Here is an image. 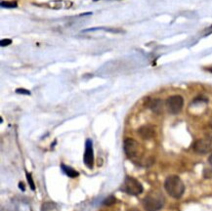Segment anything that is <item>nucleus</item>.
<instances>
[{"instance_id":"1","label":"nucleus","mask_w":212,"mask_h":211,"mask_svg":"<svg viewBox=\"0 0 212 211\" xmlns=\"http://www.w3.org/2000/svg\"><path fill=\"white\" fill-rule=\"evenodd\" d=\"M164 189L166 193L173 198H181L185 192V185L182 179L177 175H170L165 179Z\"/></svg>"},{"instance_id":"2","label":"nucleus","mask_w":212,"mask_h":211,"mask_svg":"<svg viewBox=\"0 0 212 211\" xmlns=\"http://www.w3.org/2000/svg\"><path fill=\"white\" fill-rule=\"evenodd\" d=\"M121 190L130 196H138L143 193L144 188L143 185L137 179L133 178L131 176H126L123 185L121 187Z\"/></svg>"},{"instance_id":"3","label":"nucleus","mask_w":212,"mask_h":211,"mask_svg":"<svg viewBox=\"0 0 212 211\" xmlns=\"http://www.w3.org/2000/svg\"><path fill=\"white\" fill-rule=\"evenodd\" d=\"M164 198L160 195H149L143 199V206L146 211H158L163 207Z\"/></svg>"},{"instance_id":"4","label":"nucleus","mask_w":212,"mask_h":211,"mask_svg":"<svg viewBox=\"0 0 212 211\" xmlns=\"http://www.w3.org/2000/svg\"><path fill=\"white\" fill-rule=\"evenodd\" d=\"M166 109L168 113L171 114H177L179 113L184 106V99L180 95H173L167 98L165 102Z\"/></svg>"},{"instance_id":"5","label":"nucleus","mask_w":212,"mask_h":211,"mask_svg":"<svg viewBox=\"0 0 212 211\" xmlns=\"http://www.w3.org/2000/svg\"><path fill=\"white\" fill-rule=\"evenodd\" d=\"M123 149L125 154L129 158H135L140 154V145L132 138H127L124 140Z\"/></svg>"},{"instance_id":"6","label":"nucleus","mask_w":212,"mask_h":211,"mask_svg":"<svg viewBox=\"0 0 212 211\" xmlns=\"http://www.w3.org/2000/svg\"><path fill=\"white\" fill-rule=\"evenodd\" d=\"M193 149L199 154H205L212 151V142L206 139H199L193 145Z\"/></svg>"},{"instance_id":"7","label":"nucleus","mask_w":212,"mask_h":211,"mask_svg":"<svg viewBox=\"0 0 212 211\" xmlns=\"http://www.w3.org/2000/svg\"><path fill=\"white\" fill-rule=\"evenodd\" d=\"M83 161H84V164L88 168H92L93 162H94V153H93L92 141L90 139H87L85 143V153H84V157H83Z\"/></svg>"},{"instance_id":"8","label":"nucleus","mask_w":212,"mask_h":211,"mask_svg":"<svg viewBox=\"0 0 212 211\" xmlns=\"http://www.w3.org/2000/svg\"><path fill=\"white\" fill-rule=\"evenodd\" d=\"M138 134L144 140H150L154 137L155 130L152 125H143L138 129Z\"/></svg>"},{"instance_id":"9","label":"nucleus","mask_w":212,"mask_h":211,"mask_svg":"<svg viewBox=\"0 0 212 211\" xmlns=\"http://www.w3.org/2000/svg\"><path fill=\"white\" fill-rule=\"evenodd\" d=\"M148 108L152 110L153 113L159 114L162 113V109H163V104L162 101H161L160 99H154V100H150L148 104Z\"/></svg>"},{"instance_id":"10","label":"nucleus","mask_w":212,"mask_h":211,"mask_svg":"<svg viewBox=\"0 0 212 211\" xmlns=\"http://www.w3.org/2000/svg\"><path fill=\"white\" fill-rule=\"evenodd\" d=\"M61 168H62V170L65 172V174L66 176L70 177V178H75V177H77L79 175V173L76 170H74V168L70 167V166H66V165H65L63 163L61 164Z\"/></svg>"},{"instance_id":"11","label":"nucleus","mask_w":212,"mask_h":211,"mask_svg":"<svg viewBox=\"0 0 212 211\" xmlns=\"http://www.w3.org/2000/svg\"><path fill=\"white\" fill-rule=\"evenodd\" d=\"M114 202H115V197L114 196H110L103 201V204L107 205V206H110V205H113Z\"/></svg>"},{"instance_id":"12","label":"nucleus","mask_w":212,"mask_h":211,"mask_svg":"<svg viewBox=\"0 0 212 211\" xmlns=\"http://www.w3.org/2000/svg\"><path fill=\"white\" fill-rule=\"evenodd\" d=\"M26 180H27V182H29V185H30V189H31L32 191H35V186H34V183H33V180H32V176H31V174H30V173H29V172H26Z\"/></svg>"},{"instance_id":"13","label":"nucleus","mask_w":212,"mask_h":211,"mask_svg":"<svg viewBox=\"0 0 212 211\" xmlns=\"http://www.w3.org/2000/svg\"><path fill=\"white\" fill-rule=\"evenodd\" d=\"M1 6L4 8H15V7H17V3L16 2H9V1H2Z\"/></svg>"},{"instance_id":"14","label":"nucleus","mask_w":212,"mask_h":211,"mask_svg":"<svg viewBox=\"0 0 212 211\" xmlns=\"http://www.w3.org/2000/svg\"><path fill=\"white\" fill-rule=\"evenodd\" d=\"M203 177L206 179H212V168H205L203 171Z\"/></svg>"},{"instance_id":"15","label":"nucleus","mask_w":212,"mask_h":211,"mask_svg":"<svg viewBox=\"0 0 212 211\" xmlns=\"http://www.w3.org/2000/svg\"><path fill=\"white\" fill-rule=\"evenodd\" d=\"M16 93L22 94V95H30V91L24 89V88H18V89H16Z\"/></svg>"},{"instance_id":"16","label":"nucleus","mask_w":212,"mask_h":211,"mask_svg":"<svg viewBox=\"0 0 212 211\" xmlns=\"http://www.w3.org/2000/svg\"><path fill=\"white\" fill-rule=\"evenodd\" d=\"M0 43H1V46L2 47H5V46L10 45V44L12 43V40H11V39H2Z\"/></svg>"},{"instance_id":"17","label":"nucleus","mask_w":212,"mask_h":211,"mask_svg":"<svg viewBox=\"0 0 212 211\" xmlns=\"http://www.w3.org/2000/svg\"><path fill=\"white\" fill-rule=\"evenodd\" d=\"M19 188H20L23 192H25V190H26V187H25V185H24L23 182H20V183H19Z\"/></svg>"},{"instance_id":"18","label":"nucleus","mask_w":212,"mask_h":211,"mask_svg":"<svg viewBox=\"0 0 212 211\" xmlns=\"http://www.w3.org/2000/svg\"><path fill=\"white\" fill-rule=\"evenodd\" d=\"M208 162L212 165V153L210 154V157H209V158H208Z\"/></svg>"},{"instance_id":"19","label":"nucleus","mask_w":212,"mask_h":211,"mask_svg":"<svg viewBox=\"0 0 212 211\" xmlns=\"http://www.w3.org/2000/svg\"><path fill=\"white\" fill-rule=\"evenodd\" d=\"M208 70L210 71V73H212V68H210V69H208Z\"/></svg>"},{"instance_id":"20","label":"nucleus","mask_w":212,"mask_h":211,"mask_svg":"<svg viewBox=\"0 0 212 211\" xmlns=\"http://www.w3.org/2000/svg\"><path fill=\"white\" fill-rule=\"evenodd\" d=\"M94 1H97V0H94Z\"/></svg>"}]
</instances>
